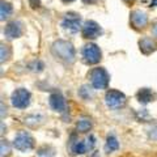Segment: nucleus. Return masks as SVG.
Masks as SVG:
<instances>
[{"instance_id":"obj_6","label":"nucleus","mask_w":157,"mask_h":157,"mask_svg":"<svg viewBox=\"0 0 157 157\" xmlns=\"http://www.w3.org/2000/svg\"><path fill=\"white\" fill-rule=\"evenodd\" d=\"M13 147L20 152H28L34 148V139L33 136L26 131H20L14 136Z\"/></svg>"},{"instance_id":"obj_14","label":"nucleus","mask_w":157,"mask_h":157,"mask_svg":"<svg viewBox=\"0 0 157 157\" xmlns=\"http://www.w3.org/2000/svg\"><path fill=\"white\" fill-rule=\"evenodd\" d=\"M137 100H139V102H141V104H149L151 101H153L155 98V94L153 92H152L151 89H148V88H143V89H140L139 92H137Z\"/></svg>"},{"instance_id":"obj_9","label":"nucleus","mask_w":157,"mask_h":157,"mask_svg":"<svg viewBox=\"0 0 157 157\" xmlns=\"http://www.w3.org/2000/svg\"><path fill=\"white\" fill-rule=\"evenodd\" d=\"M81 33H82V37L88 38V39H94L98 38L101 36L104 30L102 28L98 25L96 21H92V20H88L82 24V29H81Z\"/></svg>"},{"instance_id":"obj_18","label":"nucleus","mask_w":157,"mask_h":157,"mask_svg":"<svg viewBox=\"0 0 157 157\" xmlns=\"http://www.w3.org/2000/svg\"><path fill=\"white\" fill-rule=\"evenodd\" d=\"M24 123L29 127H37L39 126L41 123H43V117L42 115H29L25 118V121H24Z\"/></svg>"},{"instance_id":"obj_22","label":"nucleus","mask_w":157,"mask_h":157,"mask_svg":"<svg viewBox=\"0 0 157 157\" xmlns=\"http://www.w3.org/2000/svg\"><path fill=\"white\" fill-rule=\"evenodd\" d=\"M11 153V145L7 140H2V157H8Z\"/></svg>"},{"instance_id":"obj_21","label":"nucleus","mask_w":157,"mask_h":157,"mask_svg":"<svg viewBox=\"0 0 157 157\" xmlns=\"http://www.w3.org/2000/svg\"><path fill=\"white\" fill-rule=\"evenodd\" d=\"M12 55V50L11 47L7 46V45H2V63L7 62L9 58Z\"/></svg>"},{"instance_id":"obj_13","label":"nucleus","mask_w":157,"mask_h":157,"mask_svg":"<svg viewBox=\"0 0 157 157\" xmlns=\"http://www.w3.org/2000/svg\"><path fill=\"white\" fill-rule=\"evenodd\" d=\"M139 46H140V51L145 54V55H148V54L157 50V41L152 37H144L140 39Z\"/></svg>"},{"instance_id":"obj_24","label":"nucleus","mask_w":157,"mask_h":157,"mask_svg":"<svg viewBox=\"0 0 157 157\" xmlns=\"http://www.w3.org/2000/svg\"><path fill=\"white\" fill-rule=\"evenodd\" d=\"M29 4L32 6V8H37V7H39L41 2H39V0H29Z\"/></svg>"},{"instance_id":"obj_25","label":"nucleus","mask_w":157,"mask_h":157,"mask_svg":"<svg viewBox=\"0 0 157 157\" xmlns=\"http://www.w3.org/2000/svg\"><path fill=\"white\" fill-rule=\"evenodd\" d=\"M152 33H153V36L157 37V22L153 25V28H152Z\"/></svg>"},{"instance_id":"obj_3","label":"nucleus","mask_w":157,"mask_h":157,"mask_svg":"<svg viewBox=\"0 0 157 157\" xmlns=\"http://www.w3.org/2000/svg\"><path fill=\"white\" fill-rule=\"evenodd\" d=\"M81 56H82V62L88 66L92 64H97L102 58V52L100 50V47L94 43H88L82 47L81 50Z\"/></svg>"},{"instance_id":"obj_27","label":"nucleus","mask_w":157,"mask_h":157,"mask_svg":"<svg viewBox=\"0 0 157 157\" xmlns=\"http://www.w3.org/2000/svg\"><path fill=\"white\" fill-rule=\"evenodd\" d=\"M123 2H124L126 4H134V3H135V0H123Z\"/></svg>"},{"instance_id":"obj_7","label":"nucleus","mask_w":157,"mask_h":157,"mask_svg":"<svg viewBox=\"0 0 157 157\" xmlns=\"http://www.w3.org/2000/svg\"><path fill=\"white\" fill-rule=\"evenodd\" d=\"M11 102L16 109H26L30 105V93L24 88H18L12 93Z\"/></svg>"},{"instance_id":"obj_19","label":"nucleus","mask_w":157,"mask_h":157,"mask_svg":"<svg viewBox=\"0 0 157 157\" xmlns=\"http://www.w3.org/2000/svg\"><path fill=\"white\" fill-rule=\"evenodd\" d=\"M38 157H54L55 156V149L50 145H43L37 151Z\"/></svg>"},{"instance_id":"obj_5","label":"nucleus","mask_w":157,"mask_h":157,"mask_svg":"<svg viewBox=\"0 0 157 157\" xmlns=\"http://www.w3.org/2000/svg\"><path fill=\"white\" fill-rule=\"evenodd\" d=\"M126 96L119 90L115 89H110L106 92L105 94V104L107 107H110L113 110H118L122 109L126 105Z\"/></svg>"},{"instance_id":"obj_4","label":"nucleus","mask_w":157,"mask_h":157,"mask_svg":"<svg viewBox=\"0 0 157 157\" xmlns=\"http://www.w3.org/2000/svg\"><path fill=\"white\" fill-rule=\"evenodd\" d=\"M96 145V137L92 134L89 136H86L82 140H73L71 143L70 149L73 155H84L86 152H90Z\"/></svg>"},{"instance_id":"obj_28","label":"nucleus","mask_w":157,"mask_h":157,"mask_svg":"<svg viewBox=\"0 0 157 157\" xmlns=\"http://www.w3.org/2000/svg\"><path fill=\"white\" fill-rule=\"evenodd\" d=\"M62 2H64V3H71V2H73V0H62Z\"/></svg>"},{"instance_id":"obj_2","label":"nucleus","mask_w":157,"mask_h":157,"mask_svg":"<svg viewBox=\"0 0 157 157\" xmlns=\"http://www.w3.org/2000/svg\"><path fill=\"white\" fill-rule=\"evenodd\" d=\"M89 80L94 89H106L109 85V73L102 67L93 68L89 72Z\"/></svg>"},{"instance_id":"obj_26","label":"nucleus","mask_w":157,"mask_h":157,"mask_svg":"<svg viewBox=\"0 0 157 157\" xmlns=\"http://www.w3.org/2000/svg\"><path fill=\"white\" fill-rule=\"evenodd\" d=\"M85 4H94V3H97V0H82Z\"/></svg>"},{"instance_id":"obj_17","label":"nucleus","mask_w":157,"mask_h":157,"mask_svg":"<svg viewBox=\"0 0 157 157\" xmlns=\"http://www.w3.org/2000/svg\"><path fill=\"white\" fill-rule=\"evenodd\" d=\"M76 130H77V132H81V134H85V132L90 131L92 130V121L89 118H81L76 124Z\"/></svg>"},{"instance_id":"obj_20","label":"nucleus","mask_w":157,"mask_h":157,"mask_svg":"<svg viewBox=\"0 0 157 157\" xmlns=\"http://www.w3.org/2000/svg\"><path fill=\"white\" fill-rule=\"evenodd\" d=\"M78 96H80L82 100H90L93 97V90L89 88V85H82L80 89H78Z\"/></svg>"},{"instance_id":"obj_12","label":"nucleus","mask_w":157,"mask_h":157,"mask_svg":"<svg viewBox=\"0 0 157 157\" xmlns=\"http://www.w3.org/2000/svg\"><path fill=\"white\" fill-rule=\"evenodd\" d=\"M48 104H50V107L54 111L58 113H63L66 110V100L59 92H54L48 97Z\"/></svg>"},{"instance_id":"obj_11","label":"nucleus","mask_w":157,"mask_h":157,"mask_svg":"<svg viewBox=\"0 0 157 157\" xmlns=\"http://www.w3.org/2000/svg\"><path fill=\"white\" fill-rule=\"evenodd\" d=\"M131 25L135 29H144L148 24V16L147 13L140 11V9H136V11L131 12V17H130Z\"/></svg>"},{"instance_id":"obj_1","label":"nucleus","mask_w":157,"mask_h":157,"mask_svg":"<svg viewBox=\"0 0 157 157\" xmlns=\"http://www.w3.org/2000/svg\"><path fill=\"white\" fill-rule=\"evenodd\" d=\"M51 52L56 59L64 63H68V64L75 62L76 58L75 47L72 46L71 42L64 41V39H58V41L54 42L51 46Z\"/></svg>"},{"instance_id":"obj_10","label":"nucleus","mask_w":157,"mask_h":157,"mask_svg":"<svg viewBox=\"0 0 157 157\" xmlns=\"http://www.w3.org/2000/svg\"><path fill=\"white\" fill-rule=\"evenodd\" d=\"M24 28H22V22L18 21V20H14V21H11L7 24L6 29H4V36H6L8 39H14L22 36Z\"/></svg>"},{"instance_id":"obj_16","label":"nucleus","mask_w":157,"mask_h":157,"mask_svg":"<svg viewBox=\"0 0 157 157\" xmlns=\"http://www.w3.org/2000/svg\"><path fill=\"white\" fill-rule=\"evenodd\" d=\"M12 12H13V8H12V4L8 3V2H4L2 0V6H0V18H2V21L4 20H7L12 16Z\"/></svg>"},{"instance_id":"obj_15","label":"nucleus","mask_w":157,"mask_h":157,"mask_svg":"<svg viewBox=\"0 0 157 157\" xmlns=\"http://www.w3.org/2000/svg\"><path fill=\"white\" fill-rule=\"evenodd\" d=\"M119 148V141L114 135H107L106 137V144H105V152L106 153H111V152H115Z\"/></svg>"},{"instance_id":"obj_8","label":"nucleus","mask_w":157,"mask_h":157,"mask_svg":"<svg viewBox=\"0 0 157 157\" xmlns=\"http://www.w3.org/2000/svg\"><path fill=\"white\" fill-rule=\"evenodd\" d=\"M62 28L70 33H77L78 30H81L82 25H81L80 16H78L77 13H73V12L67 13L62 20Z\"/></svg>"},{"instance_id":"obj_23","label":"nucleus","mask_w":157,"mask_h":157,"mask_svg":"<svg viewBox=\"0 0 157 157\" xmlns=\"http://www.w3.org/2000/svg\"><path fill=\"white\" fill-rule=\"evenodd\" d=\"M149 137L157 141V124H155V126L149 130Z\"/></svg>"}]
</instances>
